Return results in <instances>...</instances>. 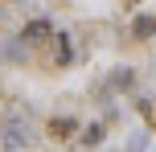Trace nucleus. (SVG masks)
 Returning <instances> with one entry per match:
<instances>
[{
	"instance_id": "f257e3e1",
	"label": "nucleus",
	"mask_w": 156,
	"mask_h": 152,
	"mask_svg": "<svg viewBox=\"0 0 156 152\" xmlns=\"http://www.w3.org/2000/svg\"><path fill=\"white\" fill-rule=\"evenodd\" d=\"M45 37H54V25L41 21V16H37V21H29V25L21 29V41H25V45H37V41H45Z\"/></svg>"
},
{
	"instance_id": "f03ea898",
	"label": "nucleus",
	"mask_w": 156,
	"mask_h": 152,
	"mask_svg": "<svg viewBox=\"0 0 156 152\" xmlns=\"http://www.w3.org/2000/svg\"><path fill=\"white\" fill-rule=\"evenodd\" d=\"M54 58H58V66H66L74 58V49H70V33H54Z\"/></svg>"
},
{
	"instance_id": "7ed1b4c3",
	"label": "nucleus",
	"mask_w": 156,
	"mask_h": 152,
	"mask_svg": "<svg viewBox=\"0 0 156 152\" xmlns=\"http://www.w3.org/2000/svg\"><path fill=\"white\" fill-rule=\"evenodd\" d=\"M132 33H136V37H148V33H156V16H136Z\"/></svg>"
},
{
	"instance_id": "20e7f679",
	"label": "nucleus",
	"mask_w": 156,
	"mask_h": 152,
	"mask_svg": "<svg viewBox=\"0 0 156 152\" xmlns=\"http://www.w3.org/2000/svg\"><path fill=\"white\" fill-rule=\"evenodd\" d=\"M78 128V123L70 119V115H62V119H54V123H49V132H54V136H66V132H74Z\"/></svg>"
},
{
	"instance_id": "39448f33",
	"label": "nucleus",
	"mask_w": 156,
	"mask_h": 152,
	"mask_svg": "<svg viewBox=\"0 0 156 152\" xmlns=\"http://www.w3.org/2000/svg\"><path fill=\"white\" fill-rule=\"evenodd\" d=\"M103 140V123H90V128H82V144H99Z\"/></svg>"
},
{
	"instance_id": "423d86ee",
	"label": "nucleus",
	"mask_w": 156,
	"mask_h": 152,
	"mask_svg": "<svg viewBox=\"0 0 156 152\" xmlns=\"http://www.w3.org/2000/svg\"><path fill=\"white\" fill-rule=\"evenodd\" d=\"M132 78H136V74H132V70H119V74H115V78H111V87H132Z\"/></svg>"
}]
</instances>
